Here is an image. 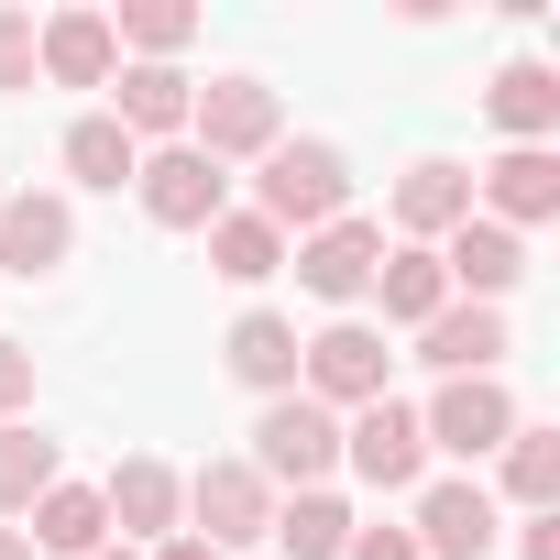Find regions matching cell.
<instances>
[{"label":"cell","instance_id":"27","mask_svg":"<svg viewBox=\"0 0 560 560\" xmlns=\"http://www.w3.org/2000/svg\"><path fill=\"white\" fill-rule=\"evenodd\" d=\"M505 494H516L527 516H549V505H560V429L516 418V440H505Z\"/></svg>","mask_w":560,"mask_h":560},{"label":"cell","instance_id":"22","mask_svg":"<svg viewBox=\"0 0 560 560\" xmlns=\"http://www.w3.org/2000/svg\"><path fill=\"white\" fill-rule=\"evenodd\" d=\"M374 298H385V319H396V330H429V319L451 308V275H440V253L396 242V253L374 264Z\"/></svg>","mask_w":560,"mask_h":560},{"label":"cell","instance_id":"4","mask_svg":"<svg viewBox=\"0 0 560 560\" xmlns=\"http://www.w3.org/2000/svg\"><path fill=\"white\" fill-rule=\"evenodd\" d=\"M187 143H198L209 165L275 154V143H287V132H275V89H264V78H209V89L187 100Z\"/></svg>","mask_w":560,"mask_h":560},{"label":"cell","instance_id":"31","mask_svg":"<svg viewBox=\"0 0 560 560\" xmlns=\"http://www.w3.org/2000/svg\"><path fill=\"white\" fill-rule=\"evenodd\" d=\"M341 560H418V538H407V527H352Z\"/></svg>","mask_w":560,"mask_h":560},{"label":"cell","instance_id":"18","mask_svg":"<svg viewBox=\"0 0 560 560\" xmlns=\"http://www.w3.org/2000/svg\"><path fill=\"white\" fill-rule=\"evenodd\" d=\"M67 253H78V209L67 198H34L23 187L12 209H0V264H12V275H56Z\"/></svg>","mask_w":560,"mask_h":560},{"label":"cell","instance_id":"29","mask_svg":"<svg viewBox=\"0 0 560 560\" xmlns=\"http://www.w3.org/2000/svg\"><path fill=\"white\" fill-rule=\"evenodd\" d=\"M0 89H34V12H0Z\"/></svg>","mask_w":560,"mask_h":560},{"label":"cell","instance_id":"10","mask_svg":"<svg viewBox=\"0 0 560 560\" xmlns=\"http://www.w3.org/2000/svg\"><path fill=\"white\" fill-rule=\"evenodd\" d=\"M418 560H483L494 538H505V516H494V494L483 483H418Z\"/></svg>","mask_w":560,"mask_h":560},{"label":"cell","instance_id":"14","mask_svg":"<svg viewBox=\"0 0 560 560\" xmlns=\"http://www.w3.org/2000/svg\"><path fill=\"white\" fill-rule=\"evenodd\" d=\"M187 100H198V78H176V67H110V121L132 143H176Z\"/></svg>","mask_w":560,"mask_h":560},{"label":"cell","instance_id":"34","mask_svg":"<svg viewBox=\"0 0 560 560\" xmlns=\"http://www.w3.org/2000/svg\"><path fill=\"white\" fill-rule=\"evenodd\" d=\"M0 560H34V538H23V527H0Z\"/></svg>","mask_w":560,"mask_h":560},{"label":"cell","instance_id":"6","mask_svg":"<svg viewBox=\"0 0 560 560\" xmlns=\"http://www.w3.org/2000/svg\"><path fill=\"white\" fill-rule=\"evenodd\" d=\"M341 462H352L374 494H418V472H429V429H418V407H396V396L352 407V429H341Z\"/></svg>","mask_w":560,"mask_h":560},{"label":"cell","instance_id":"21","mask_svg":"<svg viewBox=\"0 0 560 560\" xmlns=\"http://www.w3.org/2000/svg\"><path fill=\"white\" fill-rule=\"evenodd\" d=\"M56 483H67L56 440H45L34 418H0V516H34V505H45Z\"/></svg>","mask_w":560,"mask_h":560},{"label":"cell","instance_id":"35","mask_svg":"<svg viewBox=\"0 0 560 560\" xmlns=\"http://www.w3.org/2000/svg\"><path fill=\"white\" fill-rule=\"evenodd\" d=\"M100 560H132V549H100Z\"/></svg>","mask_w":560,"mask_h":560},{"label":"cell","instance_id":"19","mask_svg":"<svg viewBox=\"0 0 560 560\" xmlns=\"http://www.w3.org/2000/svg\"><path fill=\"white\" fill-rule=\"evenodd\" d=\"M418 363H440V374H494L505 363V308H440L429 330H418Z\"/></svg>","mask_w":560,"mask_h":560},{"label":"cell","instance_id":"8","mask_svg":"<svg viewBox=\"0 0 560 560\" xmlns=\"http://www.w3.org/2000/svg\"><path fill=\"white\" fill-rule=\"evenodd\" d=\"M418 429H429V451L483 462V451H505V440H516V396H505L494 374H451V385L418 407Z\"/></svg>","mask_w":560,"mask_h":560},{"label":"cell","instance_id":"25","mask_svg":"<svg viewBox=\"0 0 560 560\" xmlns=\"http://www.w3.org/2000/svg\"><path fill=\"white\" fill-rule=\"evenodd\" d=\"M275 264H287V231H275V220H253V209H220V220H209V275L264 287Z\"/></svg>","mask_w":560,"mask_h":560},{"label":"cell","instance_id":"23","mask_svg":"<svg viewBox=\"0 0 560 560\" xmlns=\"http://www.w3.org/2000/svg\"><path fill=\"white\" fill-rule=\"evenodd\" d=\"M287 560H341L352 549V505L341 494H275V527H264Z\"/></svg>","mask_w":560,"mask_h":560},{"label":"cell","instance_id":"28","mask_svg":"<svg viewBox=\"0 0 560 560\" xmlns=\"http://www.w3.org/2000/svg\"><path fill=\"white\" fill-rule=\"evenodd\" d=\"M187 34H198L187 0H121V23H110V45H143V67H165Z\"/></svg>","mask_w":560,"mask_h":560},{"label":"cell","instance_id":"2","mask_svg":"<svg viewBox=\"0 0 560 560\" xmlns=\"http://www.w3.org/2000/svg\"><path fill=\"white\" fill-rule=\"evenodd\" d=\"M275 494H319L330 472H341V418L319 407V396H264V418H253V451H242Z\"/></svg>","mask_w":560,"mask_h":560},{"label":"cell","instance_id":"1","mask_svg":"<svg viewBox=\"0 0 560 560\" xmlns=\"http://www.w3.org/2000/svg\"><path fill=\"white\" fill-rule=\"evenodd\" d=\"M253 220H275V231H330V220H352V154L341 143H275L264 154V176H253Z\"/></svg>","mask_w":560,"mask_h":560},{"label":"cell","instance_id":"12","mask_svg":"<svg viewBox=\"0 0 560 560\" xmlns=\"http://www.w3.org/2000/svg\"><path fill=\"white\" fill-rule=\"evenodd\" d=\"M429 253H440V275H451V298H462V308H494L516 275H527V242H516V231H494V220H462V231H451V242H429Z\"/></svg>","mask_w":560,"mask_h":560},{"label":"cell","instance_id":"24","mask_svg":"<svg viewBox=\"0 0 560 560\" xmlns=\"http://www.w3.org/2000/svg\"><path fill=\"white\" fill-rule=\"evenodd\" d=\"M483 110H494V121H505L516 143H549V132H560V78H549L538 56H516V67H505V78L483 89Z\"/></svg>","mask_w":560,"mask_h":560},{"label":"cell","instance_id":"13","mask_svg":"<svg viewBox=\"0 0 560 560\" xmlns=\"http://www.w3.org/2000/svg\"><path fill=\"white\" fill-rule=\"evenodd\" d=\"M110 67H121L110 12H56V23H34V78H56V89H110Z\"/></svg>","mask_w":560,"mask_h":560},{"label":"cell","instance_id":"17","mask_svg":"<svg viewBox=\"0 0 560 560\" xmlns=\"http://www.w3.org/2000/svg\"><path fill=\"white\" fill-rule=\"evenodd\" d=\"M220 363H231L253 396H298V319L242 308V319H231V341H220Z\"/></svg>","mask_w":560,"mask_h":560},{"label":"cell","instance_id":"7","mask_svg":"<svg viewBox=\"0 0 560 560\" xmlns=\"http://www.w3.org/2000/svg\"><path fill=\"white\" fill-rule=\"evenodd\" d=\"M472 220H494V231L560 220V154H549V143H505V154L472 176Z\"/></svg>","mask_w":560,"mask_h":560},{"label":"cell","instance_id":"20","mask_svg":"<svg viewBox=\"0 0 560 560\" xmlns=\"http://www.w3.org/2000/svg\"><path fill=\"white\" fill-rule=\"evenodd\" d=\"M23 538H34V560H45V549H56V560H100V549H110V505H100V483H56V494L34 505Z\"/></svg>","mask_w":560,"mask_h":560},{"label":"cell","instance_id":"33","mask_svg":"<svg viewBox=\"0 0 560 560\" xmlns=\"http://www.w3.org/2000/svg\"><path fill=\"white\" fill-rule=\"evenodd\" d=\"M154 560H220V549H209V538H187V527H176V538H165V549H154Z\"/></svg>","mask_w":560,"mask_h":560},{"label":"cell","instance_id":"5","mask_svg":"<svg viewBox=\"0 0 560 560\" xmlns=\"http://www.w3.org/2000/svg\"><path fill=\"white\" fill-rule=\"evenodd\" d=\"M143 220L154 231H209L220 209H231V165H209L198 143H165V154H143Z\"/></svg>","mask_w":560,"mask_h":560},{"label":"cell","instance_id":"30","mask_svg":"<svg viewBox=\"0 0 560 560\" xmlns=\"http://www.w3.org/2000/svg\"><path fill=\"white\" fill-rule=\"evenodd\" d=\"M23 407H34V352L0 341V418H23Z\"/></svg>","mask_w":560,"mask_h":560},{"label":"cell","instance_id":"32","mask_svg":"<svg viewBox=\"0 0 560 560\" xmlns=\"http://www.w3.org/2000/svg\"><path fill=\"white\" fill-rule=\"evenodd\" d=\"M516 560H560V505H549V516H527V538H516Z\"/></svg>","mask_w":560,"mask_h":560},{"label":"cell","instance_id":"11","mask_svg":"<svg viewBox=\"0 0 560 560\" xmlns=\"http://www.w3.org/2000/svg\"><path fill=\"white\" fill-rule=\"evenodd\" d=\"M374 264H385V231H374V220H330V231L298 242V287L330 298V308H352V298L374 287Z\"/></svg>","mask_w":560,"mask_h":560},{"label":"cell","instance_id":"16","mask_svg":"<svg viewBox=\"0 0 560 560\" xmlns=\"http://www.w3.org/2000/svg\"><path fill=\"white\" fill-rule=\"evenodd\" d=\"M462 220H472V176H462V165H440V154H429V165H407V176H396V231H407L418 253H429V242H451Z\"/></svg>","mask_w":560,"mask_h":560},{"label":"cell","instance_id":"3","mask_svg":"<svg viewBox=\"0 0 560 560\" xmlns=\"http://www.w3.org/2000/svg\"><path fill=\"white\" fill-rule=\"evenodd\" d=\"M385 330L374 319H330L319 341H298V396H319V407H374L385 396Z\"/></svg>","mask_w":560,"mask_h":560},{"label":"cell","instance_id":"15","mask_svg":"<svg viewBox=\"0 0 560 560\" xmlns=\"http://www.w3.org/2000/svg\"><path fill=\"white\" fill-rule=\"evenodd\" d=\"M100 505H110V527L121 538H176V516H187V472H165V462H121L110 483H100Z\"/></svg>","mask_w":560,"mask_h":560},{"label":"cell","instance_id":"9","mask_svg":"<svg viewBox=\"0 0 560 560\" xmlns=\"http://www.w3.org/2000/svg\"><path fill=\"white\" fill-rule=\"evenodd\" d=\"M187 538H209V549H242V538H264L275 527V483L253 472V462H198L187 472Z\"/></svg>","mask_w":560,"mask_h":560},{"label":"cell","instance_id":"26","mask_svg":"<svg viewBox=\"0 0 560 560\" xmlns=\"http://www.w3.org/2000/svg\"><path fill=\"white\" fill-rule=\"evenodd\" d=\"M67 176H78V187H132V176H143V143H132L110 110H89V121H67Z\"/></svg>","mask_w":560,"mask_h":560}]
</instances>
